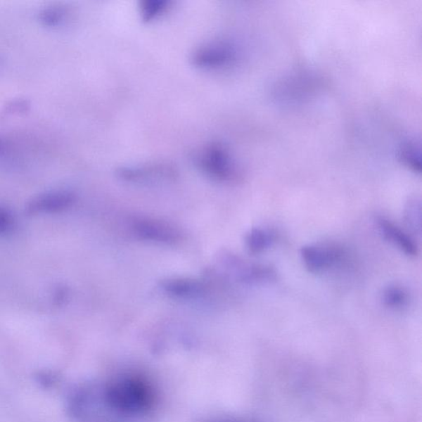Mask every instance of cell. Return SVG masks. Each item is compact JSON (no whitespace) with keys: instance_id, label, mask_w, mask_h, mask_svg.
Listing matches in <instances>:
<instances>
[{"instance_id":"8992f818","label":"cell","mask_w":422,"mask_h":422,"mask_svg":"<svg viewBox=\"0 0 422 422\" xmlns=\"http://www.w3.org/2000/svg\"><path fill=\"white\" fill-rule=\"evenodd\" d=\"M376 223L378 231L387 241L399 248L407 256L415 257L417 255L418 249H417L414 239L411 238L404 230L385 217H378L376 219Z\"/></svg>"},{"instance_id":"3957f363","label":"cell","mask_w":422,"mask_h":422,"mask_svg":"<svg viewBox=\"0 0 422 422\" xmlns=\"http://www.w3.org/2000/svg\"><path fill=\"white\" fill-rule=\"evenodd\" d=\"M238 59L237 48L225 40H211L196 47L191 52V65L203 71H219L233 66Z\"/></svg>"},{"instance_id":"30bf717a","label":"cell","mask_w":422,"mask_h":422,"mask_svg":"<svg viewBox=\"0 0 422 422\" xmlns=\"http://www.w3.org/2000/svg\"><path fill=\"white\" fill-rule=\"evenodd\" d=\"M170 0H146L141 3L140 15L143 22L151 23L162 17L172 8Z\"/></svg>"},{"instance_id":"4fadbf2b","label":"cell","mask_w":422,"mask_h":422,"mask_svg":"<svg viewBox=\"0 0 422 422\" xmlns=\"http://www.w3.org/2000/svg\"><path fill=\"white\" fill-rule=\"evenodd\" d=\"M404 219L407 226L412 233L421 234V205L420 200L414 198L407 203L404 211Z\"/></svg>"},{"instance_id":"9c48e42d","label":"cell","mask_w":422,"mask_h":422,"mask_svg":"<svg viewBox=\"0 0 422 422\" xmlns=\"http://www.w3.org/2000/svg\"><path fill=\"white\" fill-rule=\"evenodd\" d=\"M276 241V235L269 229L254 228L245 238L248 250L252 254H259L270 248Z\"/></svg>"},{"instance_id":"277c9868","label":"cell","mask_w":422,"mask_h":422,"mask_svg":"<svg viewBox=\"0 0 422 422\" xmlns=\"http://www.w3.org/2000/svg\"><path fill=\"white\" fill-rule=\"evenodd\" d=\"M300 256L307 270L319 274L338 266L343 262L346 253L338 246L311 244L301 248Z\"/></svg>"},{"instance_id":"7c38bea8","label":"cell","mask_w":422,"mask_h":422,"mask_svg":"<svg viewBox=\"0 0 422 422\" xmlns=\"http://www.w3.org/2000/svg\"><path fill=\"white\" fill-rule=\"evenodd\" d=\"M399 158L402 164L415 172H421L420 148L414 141L404 143L400 148Z\"/></svg>"},{"instance_id":"5b68a950","label":"cell","mask_w":422,"mask_h":422,"mask_svg":"<svg viewBox=\"0 0 422 422\" xmlns=\"http://www.w3.org/2000/svg\"><path fill=\"white\" fill-rule=\"evenodd\" d=\"M134 233L139 238L145 241L162 243H174L179 241L180 233L165 222H158L155 219H141L136 220L132 225Z\"/></svg>"},{"instance_id":"ba28073f","label":"cell","mask_w":422,"mask_h":422,"mask_svg":"<svg viewBox=\"0 0 422 422\" xmlns=\"http://www.w3.org/2000/svg\"><path fill=\"white\" fill-rule=\"evenodd\" d=\"M162 288L172 295L177 297H193L200 295L204 291V287L196 280L176 278L162 282Z\"/></svg>"},{"instance_id":"5bb4252c","label":"cell","mask_w":422,"mask_h":422,"mask_svg":"<svg viewBox=\"0 0 422 422\" xmlns=\"http://www.w3.org/2000/svg\"><path fill=\"white\" fill-rule=\"evenodd\" d=\"M208 422H245V421L233 420V419H215L212 421H210Z\"/></svg>"},{"instance_id":"52a82bcc","label":"cell","mask_w":422,"mask_h":422,"mask_svg":"<svg viewBox=\"0 0 422 422\" xmlns=\"http://www.w3.org/2000/svg\"><path fill=\"white\" fill-rule=\"evenodd\" d=\"M174 170L165 164L128 166L122 167L118 171V174L122 179L134 181L169 177L174 176Z\"/></svg>"},{"instance_id":"8fae6325","label":"cell","mask_w":422,"mask_h":422,"mask_svg":"<svg viewBox=\"0 0 422 422\" xmlns=\"http://www.w3.org/2000/svg\"><path fill=\"white\" fill-rule=\"evenodd\" d=\"M382 300L388 308L399 309L409 304V295L402 286H390L383 290Z\"/></svg>"},{"instance_id":"7a4b0ae2","label":"cell","mask_w":422,"mask_h":422,"mask_svg":"<svg viewBox=\"0 0 422 422\" xmlns=\"http://www.w3.org/2000/svg\"><path fill=\"white\" fill-rule=\"evenodd\" d=\"M193 160L201 171L215 180L230 181L237 176L233 155L222 143L211 142L201 146L195 152Z\"/></svg>"},{"instance_id":"6da1fadb","label":"cell","mask_w":422,"mask_h":422,"mask_svg":"<svg viewBox=\"0 0 422 422\" xmlns=\"http://www.w3.org/2000/svg\"><path fill=\"white\" fill-rule=\"evenodd\" d=\"M94 409L100 422H132L155 407V390L147 378L127 373L91 388Z\"/></svg>"}]
</instances>
